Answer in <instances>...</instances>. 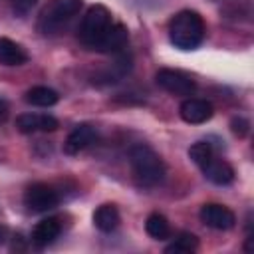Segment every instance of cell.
<instances>
[{
	"instance_id": "cell-5",
	"label": "cell",
	"mask_w": 254,
	"mask_h": 254,
	"mask_svg": "<svg viewBox=\"0 0 254 254\" xmlns=\"http://www.w3.org/2000/svg\"><path fill=\"white\" fill-rule=\"evenodd\" d=\"M155 81L161 89H165L167 93H173V95H192L196 89V83L189 73H185L181 69H171V67L159 69L155 75Z\"/></svg>"
},
{
	"instance_id": "cell-9",
	"label": "cell",
	"mask_w": 254,
	"mask_h": 254,
	"mask_svg": "<svg viewBox=\"0 0 254 254\" xmlns=\"http://www.w3.org/2000/svg\"><path fill=\"white\" fill-rule=\"evenodd\" d=\"M60 127L58 119L48 113H22L16 117V129L24 135L38 133V131H56Z\"/></svg>"
},
{
	"instance_id": "cell-10",
	"label": "cell",
	"mask_w": 254,
	"mask_h": 254,
	"mask_svg": "<svg viewBox=\"0 0 254 254\" xmlns=\"http://www.w3.org/2000/svg\"><path fill=\"white\" fill-rule=\"evenodd\" d=\"M179 113H181V119L185 123H190V125H200V123H206L214 109L212 105L206 101V99H196V97H189L181 103L179 107Z\"/></svg>"
},
{
	"instance_id": "cell-18",
	"label": "cell",
	"mask_w": 254,
	"mask_h": 254,
	"mask_svg": "<svg viewBox=\"0 0 254 254\" xmlns=\"http://www.w3.org/2000/svg\"><path fill=\"white\" fill-rule=\"evenodd\" d=\"M198 248V238L192 234V232H181L167 248L165 252L167 254H190Z\"/></svg>"
},
{
	"instance_id": "cell-11",
	"label": "cell",
	"mask_w": 254,
	"mask_h": 254,
	"mask_svg": "<svg viewBox=\"0 0 254 254\" xmlns=\"http://www.w3.org/2000/svg\"><path fill=\"white\" fill-rule=\"evenodd\" d=\"M127 40H129L127 28L123 24H111L93 50H97L101 54H119L125 48Z\"/></svg>"
},
{
	"instance_id": "cell-8",
	"label": "cell",
	"mask_w": 254,
	"mask_h": 254,
	"mask_svg": "<svg viewBox=\"0 0 254 254\" xmlns=\"http://www.w3.org/2000/svg\"><path fill=\"white\" fill-rule=\"evenodd\" d=\"M95 139H97V129L93 125H89V123H79L65 137L64 153L65 155H77V153L85 151L89 145H93Z\"/></svg>"
},
{
	"instance_id": "cell-13",
	"label": "cell",
	"mask_w": 254,
	"mask_h": 254,
	"mask_svg": "<svg viewBox=\"0 0 254 254\" xmlns=\"http://www.w3.org/2000/svg\"><path fill=\"white\" fill-rule=\"evenodd\" d=\"M200 171L204 173V177H206L210 183H214V185H218V187H226V185H230V183L234 181V169H232L226 161L216 159V157L210 159Z\"/></svg>"
},
{
	"instance_id": "cell-17",
	"label": "cell",
	"mask_w": 254,
	"mask_h": 254,
	"mask_svg": "<svg viewBox=\"0 0 254 254\" xmlns=\"http://www.w3.org/2000/svg\"><path fill=\"white\" fill-rule=\"evenodd\" d=\"M145 230L155 240H165L171 236V224L161 212H151L145 220Z\"/></svg>"
},
{
	"instance_id": "cell-16",
	"label": "cell",
	"mask_w": 254,
	"mask_h": 254,
	"mask_svg": "<svg viewBox=\"0 0 254 254\" xmlns=\"http://www.w3.org/2000/svg\"><path fill=\"white\" fill-rule=\"evenodd\" d=\"M24 99H26V103L36 105V107H52V105H56V103H58L60 95H58V91H56V89H52V87L36 85V87H32V89H28V91H26Z\"/></svg>"
},
{
	"instance_id": "cell-21",
	"label": "cell",
	"mask_w": 254,
	"mask_h": 254,
	"mask_svg": "<svg viewBox=\"0 0 254 254\" xmlns=\"http://www.w3.org/2000/svg\"><path fill=\"white\" fill-rule=\"evenodd\" d=\"M10 115V107H8V101L4 97H0V123H4Z\"/></svg>"
},
{
	"instance_id": "cell-2",
	"label": "cell",
	"mask_w": 254,
	"mask_h": 254,
	"mask_svg": "<svg viewBox=\"0 0 254 254\" xmlns=\"http://www.w3.org/2000/svg\"><path fill=\"white\" fill-rule=\"evenodd\" d=\"M129 163L133 169V177L139 187L151 189L157 187L165 179V163L149 145H135L129 151Z\"/></svg>"
},
{
	"instance_id": "cell-15",
	"label": "cell",
	"mask_w": 254,
	"mask_h": 254,
	"mask_svg": "<svg viewBox=\"0 0 254 254\" xmlns=\"http://www.w3.org/2000/svg\"><path fill=\"white\" fill-rule=\"evenodd\" d=\"M28 62L26 50L12 42L10 38H0V64L2 65H22Z\"/></svg>"
},
{
	"instance_id": "cell-19",
	"label": "cell",
	"mask_w": 254,
	"mask_h": 254,
	"mask_svg": "<svg viewBox=\"0 0 254 254\" xmlns=\"http://www.w3.org/2000/svg\"><path fill=\"white\" fill-rule=\"evenodd\" d=\"M189 157L192 159V163H194L196 167L202 169L210 159H214V147H212V143H208V141H196L194 145H190Z\"/></svg>"
},
{
	"instance_id": "cell-20",
	"label": "cell",
	"mask_w": 254,
	"mask_h": 254,
	"mask_svg": "<svg viewBox=\"0 0 254 254\" xmlns=\"http://www.w3.org/2000/svg\"><path fill=\"white\" fill-rule=\"evenodd\" d=\"M230 131L234 135H238V137H246L248 131H250V121L246 117H242V115H236V117L230 119Z\"/></svg>"
},
{
	"instance_id": "cell-14",
	"label": "cell",
	"mask_w": 254,
	"mask_h": 254,
	"mask_svg": "<svg viewBox=\"0 0 254 254\" xmlns=\"http://www.w3.org/2000/svg\"><path fill=\"white\" fill-rule=\"evenodd\" d=\"M119 222H121V216L115 204H101L93 212V224L101 232H113L119 226Z\"/></svg>"
},
{
	"instance_id": "cell-22",
	"label": "cell",
	"mask_w": 254,
	"mask_h": 254,
	"mask_svg": "<svg viewBox=\"0 0 254 254\" xmlns=\"http://www.w3.org/2000/svg\"><path fill=\"white\" fill-rule=\"evenodd\" d=\"M4 238H6V230H4L2 226H0V244L4 242Z\"/></svg>"
},
{
	"instance_id": "cell-6",
	"label": "cell",
	"mask_w": 254,
	"mask_h": 254,
	"mask_svg": "<svg viewBox=\"0 0 254 254\" xmlns=\"http://www.w3.org/2000/svg\"><path fill=\"white\" fill-rule=\"evenodd\" d=\"M24 204L32 212H48L60 204V194L46 183H34L24 192Z\"/></svg>"
},
{
	"instance_id": "cell-12",
	"label": "cell",
	"mask_w": 254,
	"mask_h": 254,
	"mask_svg": "<svg viewBox=\"0 0 254 254\" xmlns=\"http://www.w3.org/2000/svg\"><path fill=\"white\" fill-rule=\"evenodd\" d=\"M62 232V222L56 218V216H48L44 220H40L34 230H32V242L38 246V248H44L48 244H52Z\"/></svg>"
},
{
	"instance_id": "cell-7",
	"label": "cell",
	"mask_w": 254,
	"mask_h": 254,
	"mask_svg": "<svg viewBox=\"0 0 254 254\" xmlns=\"http://www.w3.org/2000/svg\"><path fill=\"white\" fill-rule=\"evenodd\" d=\"M198 216H200L202 224H206L208 228H214V230H230V228H234V224H236L234 212H232L228 206L218 204V202L202 204Z\"/></svg>"
},
{
	"instance_id": "cell-1",
	"label": "cell",
	"mask_w": 254,
	"mask_h": 254,
	"mask_svg": "<svg viewBox=\"0 0 254 254\" xmlns=\"http://www.w3.org/2000/svg\"><path fill=\"white\" fill-rule=\"evenodd\" d=\"M206 36L204 20L194 10H181L169 22V40L179 50H196Z\"/></svg>"
},
{
	"instance_id": "cell-3",
	"label": "cell",
	"mask_w": 254,
	"mask_h": 254,
	"mask_svg": "<svg viewBox=\"0 0 254 254\" xmlns=\"http://www.w3.org/2000/svg\"><path fill=\"white\" fill-rule=\"evenodd\" d=\"M83 6V0H50L40 16H38V30L42 34H54L65 22H69Z\"/></svg>"
},
{
	"instance_id": "cell-4",
	"label": "cell",
	"mask_w": 254,
	"mask_h": 254,
	"mask_svg": "<svg viewBox=\"0 0 254 254\" xmlns=\"http://www.w3.org/2000/svg\"><path fill=\"white\" fill-rule=\"evenodd\" d=\"M111 24H113L111 22V12L103 4H95L85 12V16L81 20V26H79V32H77V38L85 48L93 50Z\"/></svg>"
},
{
	"instance_id": "cell-23",
	"label": "cell",
	"mask_w": 254,
	"mask_h": 254,
	"mask_svg": "<svg viewBox=\"0 0 254 254\" xmlns=\"http://www.w3.org/2000/svg\"><path fill=\"white\" fill-rule=\"evenodd\" d=\"M14 2H22V4H26V6H30V4H34L36 0H14Z\"/></svg>"
}]
</instances>
